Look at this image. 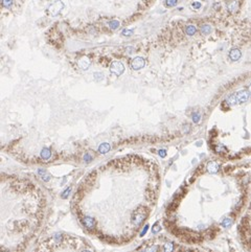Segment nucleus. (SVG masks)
I'll return each instance as SVG.
<instances>
[{
    "label": "nucleus",
    "mask_w": 251,
    "mask_h": 252,
    "mask_svg": "<svg viewBox=\"0 0 251 252\" xmlns=\"http://www.w3.org/2000/svg\"><path fill=\"white\" fill-rule=\"evenodd\" d=\"M64 9V3L60 0H57L55 2L50 4V6L48 7L47 9V13H48L50 16H58L61 12H62V9Z\"/></svg>",
    "instance_id": "obj_1"
},
{
    "label": "nucleus",
    "mask_w": 251,
    "mask_h": 252,
    "mask_svg": "<svg viewBox=\"0 0 251 252\" xmlns=\"http://www.w3.org/2000/svg\"><path fill=\"white\" fill-rule=\"evenodd\" d=\"M110 71L112 73H114L115 76H120L124 71V64L119 61H113L112 63H111V66H110Z\"/></svg>",
    "instance_id": "obj_2"
},
{
    "label": "nucleus",
    "mask_w": 251,
    "mask_h": 252,
    "mask_svg": "<svg viewBox=\"0 0 251 252\" xmlns=\"http://www.w3.org/2000/svg\"><path fill=\"white\" fill-rule=\"evenodd\" d=\"M144 65H145V61L144 59L141 58V57H135L134 59H132L131 61V68L133 70H139L143 68Z\"/></svg>",
    "instance_id": "obj_3"
},
{
    "label": "nucleus",
    "mask_w": 251,
    "mask_h": 252,
    "mask_svg": "<svg viewBox=\"0 0 251 252\" xmlns=\"http://www.w3.org/2000/svg\"><path fill=\"white\" fill-rule=\"evenodd\" d=\"M237 95V99L239 104H243V103H246V101L249 99V96H250V93L247 90H241L239 92L235 93Z\"/></svg>",
    "instance_id": "obj_4"
},
{
    "label": "nucleus",
    "mask_w": 251,
    "mask_h": 252,
    "mask_svg": "<svg viewBox=\"0 0 251 252\" xmlns=\"http://www.w3.org/2000/svg\"><path fill=\"white\" fill-rule=\"evenodd\" d=\"M83 224L85 225L87 229H89V230H92V229L95 228V221L93 219L92 217H90V216H86V217H84L83 219Z\"/></svg>",
    "instance_id": "obj_5"
},
{
    "label": "nucleus",
    "mask_w": 251,
    "mask_h": 252,
    "mask_svg": "<svg viewBox=\"0 0 251 252\" xmlns=\"http://www.w3.org/2000/svg\"><path fill=\"white\" fill-rule=\"evenodd\" d=\"M78 66H80V68H81V69L86 70V69H88V68L90 67L91 61H90V59L88 58V57H82V58L78 60Z\"/></svg>",
    "instance_id": "obj_6"
},
{
    "label": "nucleus",
    "mask_w": 251,
    "mask_h": 252,
    "mask_svg": "<svg viewBox=\"0 0 251 252\" xmlns=\"http://www.w3.org/2000/svg\"><path fill=\"white\" fill-rule=\"evenodd\" d=\"M241 55H242V52H241V50L237 49V48H233V49H231L230 51H229V58H230L231 61H237L239 58H241Z\"/></svg>",
    "instance_id": "obj_7"
},
{
    "label": "nucleus",
    "mask_w": 251,
    "mask_h": 252,
    "mask_svg": "<svg viewBox=\"0 0 251 252\" xmlns=\"http://www.w3.org/2000/svg\"><path fill=\"white\" fill-rule=\"evenodd\" d=\"M207 172L210 173V174H216V172L219 171L220 165L218 162H214V161H211V162H208L207 164Z\"/></svg>",
    "instance_id": "obj_8"
},
{
    "label": "nucleus",
    "mask_w": 251,
    "mask_h": 252,
    "mask_svg": "<svg viewBox=\"0 0 251 252\" xmlns=\"http://www.w3.org/2000/svg\"><path fill=\"white\" fill-rule=\"evenodd\" d=\"M110 149H111V147H110L109 143H101L99 147H98V152L101 154H106L108 153V152L110 151Z\"/></svg>",
    "instance_id": "obj_9"
},
{
    "label": "nucleus",
    "mask_w": 251,
    "mask_h": 252,
    "mask_svg": "<svg viewBox=\"0 0 251 252\" xmlns=\"http://www.w3.org/2000/svg\"><path fill=\"white\" fill-rule=\"evenodd\" d=\"M41 157L43 158L44 160H48L50 157H51V152L48 148H44L42 151H41Z\"/></svg>",
    "instance_id": "obj_10"
},
{
    "label": "nucleus",
    "mask_w": 251,
    "mask_h": 252,
    "mask_svg": "<svg viewBox=\"0 0 251 252\" xmlns=\"http://www.w3.org/2000/svg\"><path fill=\"white\" fill-rule=\"evenodd\" d=\"M228 105H230V106H234V105L239 104L237 103V95H235V93L234 94H231L230 96H228V99H226Z\"/></svg>",
    "instance_id": "obj_11"
},
{
    "label": "nucleus",
    "mask_w": 251,
    "mask_h": 252,
    "mask_svg": "<svg viewBox=\"0 0 251 252\" xmlns=\"http://www.w3.org/2000/svg\"><path fill=\"white\" fill-rule=\"evenodd\" d=\"M237 6H239V4H237V1H231V2L228 4L227 9L228 11H229V13H235V11L237 9Z\"/></svg>",
    "instance_id": "obj_12"
},
{
    "label": "nucleus",
    "mask_w": 251,
    "mask_h": 252,
    "mask_svg": "<svg viewBox=\"0 0 251 252\" xmlns=\"http://www.w3.org/2000/svg\"><path fill=\"white\" fill-rule=\"evenodd\" d=\"M196 32H197V28L193 25H187L186 28H185V32H186L187 36H193L196 34Z\"/></svg>",
    "instance_id": "obj_13"
},
{
    "label": "nucleus",
    "mask_w": 251,
    "mask_h": 252,
    "mask_svg": "<svg viewBox=\"0 0 251 252\" xmlns=\"http://www.w3.org/2000/svg\"><path fill=\"white\" fill-rule=\"evenodd\" d=\"M174 248H175V246H174V244L172 243V242H167V243L164 244V246H163L164 252H173Z\"/></svg>",
    "instance_id": "obj_14"
},
{
    "label": "nucleus",
    "mask_w": 251,
    "mask_h": 252,
    "mask_svg": "<svg viewBox=\"0 0 251 252\" xmlns=\"http://www.w3.org/2000/svg\"><path fill=\"white\" fill-rule=\"evenodd\" d=\"M201 32L203 35H208L211 32V26L209 24H204L201 26Z\"/></svg>",
    "instance_id": "obj_15"
},
{
    "label": "nucleus",
    "mask_w": 251,
    "mask_h": 252,
    "mask_svg": "<svg viewBox=\"0 0 251 252\" xmlns=\"http://www.w3.org/2000/svg\"><path fill=\"white\" fill-rule=\"evenodd\" d=\"M38 174H39V176H40L44 181H48V180L50 179L49 174H47L46 172L43 171V170H39V171H38Z\"/></svg>",
    "instance_id": "obj_16"
},
{
    "label": "nucleus",
    "mask_w": 251,
    "mask_h": 252,
    "mask_svg": "<svg viewBox=\"0 0 251 252\" xmlns=\"http://www.w3.org/2000/svg\"><path fill=\"white\" fill-rule=\"evenodd\" d=\"M120 26V23H119V21L117 20H112L109 22V27L111 29H117Z\"/></svg>",
    "instance_id": "obj_17"
},
{
    "label": "nucleus",
    "mask_w": 251,
    "mask_h": 252,
    "mask_svg": "<svg viewBox=\"0 0 251 252\" xmlns=\"http://www.w3.org/2000/svg\"><path fill=\"white\" fill-rule=\"evenodd\" d=\"M221 224H222V226L224 227V228H229V227L232 225V220L229 219V218H227V219H224Z\"/></svg>",
    "instance_id": "obj_18"
},
{
    "label": "nucleus",
    "mask_w": 251,
    "mask_h": 252,
    "mask_svg": "<svg viewBox=\"0 0 251 252\" xmlns=\"http://www.w3.org/2000/svg\"><path fill=\"white\" fill-rule=\"evenodd\" d=\"M178 0H165V5L168 7H173V6L177 5Z\"/></svg>",
    "instance_id": "obj_19"
},
{
    "label": "nucleus",
    "mask_w": 251,
    "mask_h": 252,
    "mask_svg": "<svg viewBox=\"0 0 251 252\" xmlns=\"http://www.w3.org/2000/svg\"><path fill=\"white\" fill-rule=\"evenodd\" d=\"M142 252H157V246H147L142 250Z\"/></svg>",
    "instance_id": "obj_20"
},
{
    "label": "nucleus",
    "mask_w": 251,
    "mask_h": 252,
    "mask_svg": "<svg viewBox=\"0 0 251 252\" xmlns=\"http://www.w3.org/2000/svg\"><path fill=\"white\" fill-rule=\"evenodd\" d=\"M200 119H201V115H200V113L195 112V113L193 114V122H195V124H198V122H200Z\"/></svg>",
    "instance_id": "obj_21"
},
{
    "label": "nucleus",
    "mask_w": 251,
    "mask_h": 252,
    "mask_svg": "<svg viewBox=\"0 0 251 252\" xmlns=\"http://www.w3.org/2000/svg\"><path fill=\"white\" fill-rule=\"evenodd\" d=\"M201 6H202V4H201V2H199V1H195V2L191 3V7H193V9H201Z\"/></svg>",
    "instance_id": "obj_22"
},
{
    "label": "nucleus",
    "mask_w": 251,
    "mask_h": 252,
    "mask_svg": "<svg viewBox=\"0 0 251 252\" xmlns=\"http://www.w3.org/2000/svg\"><path fill=\"white\" fill-rule=\"evenodd\" d=\"M13 4V0H2V5L4 7H9Z\"/></svg>",
    "instance_id": "obj_23"
},
{
    "label": "nucleus",
    "mask_w": 251,
    "mask_h": 252,
    "mask_svg": "<svg viewBox=\"0 0 251 252\" xmlns=\"http://www.w3.org/2000/svg\"><path fill=\"white\" fill-rule=\"evenodd\" d=\"M159 230H160V225H159L158 223H156L153 226V228H152V231H153V233H156V232H158Z\"/></svg>",
    "instance_id": "obj_24"
},
{
    "label": "nucleus",
    "mask_w": 251,
    "mask_h": 252,
    "mask_svg": "<svg viewBox=\"0 0 251 252\" xmlns=\"http://www.w3.org/2000/svg\"><path fill=\"white\" fill-rule=\"evenodd\" d=\"M132 34H133L132 29H124V32H121V35H122V36H131Z\"/></svg>",
    "instance_id": "obj_25"
},
{
    "label": "nucleus",
    "mask_w": 251,
    "mask_h": 252,
    "mask_svg": "<svg viewBox=\"0 0 251 252\" xmlns=\"http://www.w3.org/2000/svg\"><path fill=\"white\" fill-rule=\"evenodd\" d=\"M94 78H95L96 81H101V80H103V78H104V76H103L101 73H99V72H96L95 74H94Z\"/></svg>",
    "instance_id": "obj_26"
},
{
    "label": "nucleus",
    "mask_w": 251,
    "mask_h": 252,
    "mask_svg": "<svg viewBox=\"0 0 251 252\" xmlns=\"http://www.w3.org/2000/svg\"><path fill=\"white\" fill-rule=\"evenodd\" d=\"M158 154H159V156L163 158V157L166 156V151H165V150H159Z\"/></svg>",
    "instance_id": "obj_27"
},
{
    "label": "nucleus",
    "mask_w": 251,
    "mask_h": 252,
    "mask_svg": "<svg viewBox=\"0 0 251 252\" xmlns=\"http://www.w3.org/2000/svg\"><path fill=\"white\" fill-rule=\"evenodd\" d=\"M91 159H92V157L90 156L89 154H85V156H84V160H85L86 162H89Z\"/></svg>",
    "instance_id": "obj_28"
},
{
    "label": "nucleus",
    "mask_w": 251,
    "mask_h": 252,
    "mask_svg": "<svg viewBox=\"0 0 251 252\" xmlns=\"http://www.w3.org/2000/svg\"><path fill=\"white\" fill-rule=\"evenodd\" d=\"M70 191H71V188L66 189V191H65V193H63V195H62V197H63V198H66V197H67V195H69Z\"/></svg>",
    "instance_id": "obj_29"
},
{
    "label": "nucleus",
    "mask_w": 251,
    "mask_h": 252,
    "mask_svg": "<svg viewBox=\"0 0 251 252\" xmlns=\"http://www.w3.org/2000/svg\"><path fill=\"white\" fill-rule=\"evenodd\" d=\"M132 48H133V47H131V46H129V47H128V48H127V49H128V52H129V53H132V51H133Z\"/></svg>",
    "instance_id": "obj_30"
},
{
    "label": "nucleus",
    "mask_w": 251,
    "mask_h": 252,
    "mask_svg": "<svg viewBox=\"0 0 251 252\" xmlns=\"http://www.w3.org/2000/svg\"><path fill=\"white\" fill-rule=\"evenodd\" d=\"M81 252H92V251H90L89 249H84V250H82Z\"/></svg>",
    "instance_id": "obj_31"
},
{
    "label": "nucleus",
    "mask_w": 251,
    "mask_h": 252,
    "mask_svg": "<svg viewBox=\"0 0 251 252\" xmlns=\"http://www.w3.org/2000/svg\"><path fill=\"white\" fill-rule=\"evenodd\" d=\"M249 93H250V95H251V84L250 86H249Z\"/></svg>",
    "instance_id": "obj_32"
},
{
    "label": "nucleus",
    "mask_w": 251,
    "mask_h": 252,
    "mask_svg": "<svg viewBox=\"0 0 251 252\" xmlns=\"http://www.w3.org/2000/svg\"><path fill=\"white\" fill-rule=\"evenodd\" d=\"M185 252H191V251H185Z\"/></svg>",
    "instance_id": "obj_33"
}]
</instances>
